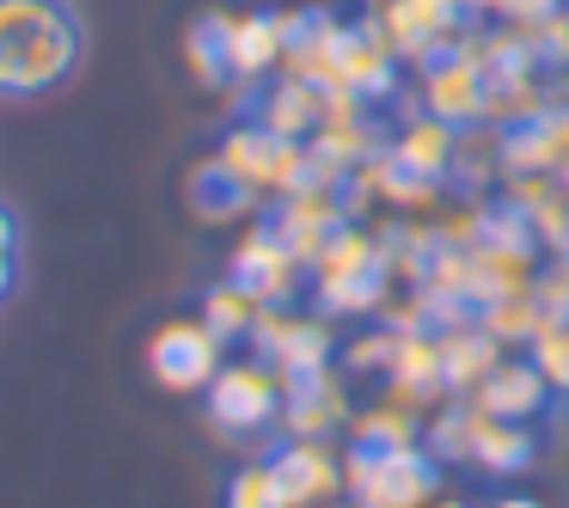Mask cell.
Returning <instances> with one entry per match:
<instances>
[{"label":"cell","instance_id":"cell-23","mask_svg":"<svg viewBox=\"0 0 569 508\" xmlns=\"http://www.w3.org/2000/svg\"><path fill=\"white\" fill-rule=\"evenodd\" d=\"M527 361L545 373V386L557 398H569V319H545L539 337L527 343Z\"/></svg>","mask_w":569,"mask_h":508},{"label":"cell","instance_id":"cell-25","mask_svg":"<svg viewBox=\"0 0 569 508\" xmlns=\"http://www.w3.org/2000/svg\"><path fill=\"white\" fill-rule=\"evenodd\" d=\"M471 19H490V26H515V31H532L545 26L551 13H563V0H466Z\"/></svg>","mask_w":569,"mask_h":508},{"label":"cell","instance_id":"cell-15","mask_svg":"<svg viewBox=\"0 0 569 508\" xmlns=\"http://www.w3.org/2000/svg\"><path fill=\"white\" fill-rule=\"evenodd\" d=\"M325 87H312V80H295V74H276L258 87V99H251V123H263L276 141H300L307 148L312 136H319L325 123Z\"/></svg>","mask_w":569,"mask_h":508},{"label":"cell","instance_id":"cell-19","mask_svg":"<svg viewBox=\"0 0 569 508\" xmlns=\"http://www.w3.org/2000/svg\"><path fill=\"white\" fill-rule=\"evenodd\" d=\"M184 68L202 92H233V68H227V13H197L184 26Z\"/></svg>","mask_w":569,"mask_h":508},{"label":"cell","instance_id":"cell-6","mask_svg":"<svg viewBox=\"0 0 569 508\" xmlns=\"http://www.w3.org/2000/svg\"><path fill=\"white\" fill-rule=\"evenodd\" d=\"M209 405V422L221 435H263L282 422V373L270 361H221V373L202 392Z\"/></svg>","mask_w":569,"mask_h":508},{"label":"cell","instance_id":"cell-29","mask_svg":"<svg viewBox=\"0 0 569 508\" xmlns=\"http://www.w3.org/2000/svg\"><path fill=\"white\" fill-rule=\"evenodd\" d=\"M19 288V258H0V300Z\"/></svg>","mask_w":569,"mask_h":508},{"label":"cell","instance_id":"cell-18","mask_svg":"<svg viewBox=\"0 0 569 508\" xmlns=\"http://www.w3.org/2000/svg\"><path fill=\"white\" fill-rule=\"evenodd\" d=\"M502 356H508V349L478 325V312H471V319H459V325H447V331H441V380H447V392L471 398L483 386V373H490Z\"/></svg>","mask_w":569,"mask_h":508},{"label":"cell","instance_id":"cell-4","mask_svg":"<svg viewBox=\"0 0 569 508\" xmlns=\"http://www.w3.org/2000/svg\"><path fill=\"white\" fill-rule=\"evenodd\" d=\"M214 166H221L251 202H263V197L282 202V197H295L300 185H312L307 148H300V141H276L263 123H233L227 129L221 148H214Z\"/></svg>","mask_w":569,"mask_h":508},{"label":"cell","instance_id":"cell-2","mask_svg":"<svg viewBox=\"0 0 569 508\" xmlns=\"http://www.w3.org/2000/svg\"><path fill=\"white\" fill-rule=\"evenodd\" d=\"M307 282H312L319 312H337V319H368V312H380L386 295H392V263H386L380 233H368L361 221H343L325 239L319 258H312Z\"/></svg>","mask_w":569,"mask_h":508},{"label":"cell","instance_id":"cell-24","mask_svg":"<svg viewBox=\"0 0 569 508\" xmlns=\"http://www.w3.org/2000/svg\"><path fill=\"white\" fill-rule=\"evenodd\" d=\"M227 508H282V490H276L270 459H246L227 478Z\"/></svg>","mask_w":569,"mask_h":508},{"label":"cell","instance_id":"cell-11","mask_svg":"<svg viewBox=\"0 0 569 508\" xmlns=\"http://www.w3.org/2000/svg\"><path fill=\"white\" fill-rule=\"evenodd\" d=\"M227 276H233L239 288H251L263 307H295V295L307 288V263L282 246L276 227H251L233 246V258H227Z\"/></svg>","mask_w":569,"mask_h":508},{"label":"cell","instance_id":"cell-1","mask_svg":"<svg viewBox=\"0 0 569 508\" xmlns=\"http://www.w3.org/2000/svg\"><path fill=\"white\" fill-rule=\"evenodd\" d=\"M87 62L74 0H0V99H43Z\"/></svg>","mask_w":569,"mask_h":508},{"label":"cell","instance_id":"cell-17","mask_svg":"<svg viewBox=\"0 0 569 508\" xmlns=\"http://www.w3.org/2000/svg\"><path fill=\"white\" fill-rule=\"evenodd\" d=\"M471 405L483 410V417H502V422H532L545 405H551V386H545V373L532 368V361H496L490 373H483V386L471 392Z\"/></svg>","mask_w":569,"mask_h":508},{"label":"cell","instance_id":"cell-13","mask_svg":"<svg viewBox=\"0 0 569 508\" xmlns=\"http://www.w3.org/2000/svg\"><path fill=\"white\" fill-rule=\"evenodd\" d=\"M343 221H349L343 190H331V185H300L295 197L276 202V221H270V227L282 233V246H288V251H295V258L312 270V258H319L325 239H331Z\"/></svg>","mask_w":569,"mask_h":508},{"label":"cell","instance_id":"cell-26","mask_svg":"<svg viewBox=\"0 0 569 508\" xmlns=\"http://www.w3.org/2000/svg\"><path fill=\"white\" fill-rule=\"evenodd\" d=\"M392 349H398V331H392V325H373V331H361V337H349V343H343V373H380V380H386Z\"/></svg>","mask_w":569,"mask_h":508},{"label":"cell","instance_id":"cell-31","mask_svg":"<svg viewBox=\"0 0 569 508\" xmlns=\"http://www.w3.org/2000/svg\"><path fill=\"white\" fill-rule=\"evenodd\" d=\"M429 508H478V502H466V496H441V502H429Z\"/></svg>","mask_w":569,"mask_h":508},{"label":"cell","instance_id":"cell-16","mask_svg":"<svg viewBox=\"0 0 569 508\" xmlns=\"http://www.w3.org/2000/svg\"><path fill=\"white\" fill-rule=\"evenodd\" d=\"M466 459L478 471H490V478H520V471H532V459H539V435H532V422L483 417L466 398Z\"/></svg>","mask_w":569,"mask_h":508},{"label":"cell","instance_id":"cell-21","mask_svg":"<svg viewBox=\"0 0 569 508\" xmlns=\"http://www.w3.org/2000/svg\"><path fill=\"white\" fill-rule=\"evenodd\" d=\"M190 202H197L202 221H233V215H251V209H258V202H251L246 190H239L233 178L221 172V166H214V153L197 166V172H190Z\"/></svg>","mask_w":569,"mask_h":508},{"label":"cell","instance_id":"cell-9","mask_svg":"<svg viewBox=\"0 0 569 508\" xmlns=\"http://www.w3.org/2000/svg\"><path fill=\"white\" fill-rule=\"evenodd\" d=\"M276 490L282 508H343L349 478H343V454L331 441H282L270 454Z\"/></svg>","mask_w":569,"mask_h":508},{"label":"cell","instance_id":"cell-12","mask_svg":"<svg viewBox=\"0 0 569 508\" xmlns=\"http://www.w3.org/2000/svg\"><path fill=\"white\" fill-rule=\"evenodd\" d=\"M288 56V26L276 7H251V13H227V68H233V87H263V80L282 74Z\"/></svg>","mask_w":569,"mask_h":508},{"label":"cell","instance_id":"cell-32","mask_svg":"<svg viewBox=\"0 0 569 508\" xmlns=\"http://www.w3.org/2000/svg\"><path fill=\"white\" fill-rule=\"evenodd\" d=\"M349 508H356V502H349Z\"/></svg>","mask_w":569,"mask_h":508},{"label":"cell","instance_id":"cell-27","mask_svg":"<svg viewBox=\"0 0 569 508\" xmlns=\"http://www.w3.org/2000/svg\"><path fill=\"white\" fill-rule=\"evenodd\" d=\"M532 300L545 319H569V263H539L532 276Z\"/></svg>","mask_w":569,"mask_h":508},{"label":"cell","instance_id":"cell-20","mask_svg":"<svg viewBox=\"0 0 569 508\" xmlns=\"http://www.w3.org/2000/svg\"><path fill=\"white\" fill-rule=\"evenodd\" d=\"M197 319L209 325L221 343H251V331H258V319H263V300L227 276V282H214L209 295H202V312H197Z\"/></svg>","mask_w":569,"mask_h":508},{"label":"cell","instance_id":"cell-5","mask_svg":"<svg viewBox=\"0 0 569 508\" xmlns=\"http://www.w3.org/2000/svg\"><path fill=\"white\" fill-rule=\"evenodd\" d=\"M417 104L429 117L453 129H478L483 123V104H490V68H483L478 38H459L447 50H435L417 74Z\"/></svg>","mask_w":569,"mask_h":508},{"label":"cell","instance_id":"cell-14","mask_svg":"<svg viewBox=\"0 0 569 508\" xmlns=\"http://www.w3.org/2000/svg\"><path fill=\"white\" fill-rule=\"evenodd\" d=\"M459 136H466V129L441 123V117H429V111H410L405 123L386 136V153H392L410 178H422V185H453Z\"/></svg>","mask_w":569,"mask_h":508},{"label":"cell","instance_id":"cell-22","mask_svg":"<svg viewBox=\"0 0 569 508\" xmlns=\"http://www.w3.org/2000/svg\"><path fill=\"white\" fill-rule=\"evenodd\" d=\"M478 325L508 349V343H532L539 325H545V312H539V300H532V288H527V295H508V300H496V307H478Z\"/></svg>","mask_w":569,"mask_h":508},{"label":"cell","instance_id":"cell-3","mask_svg":"<svg viewBox=\"0 0 569 508\" xmlns=\"http://www.w3.org/2000/svg\"><path fill=\"white\" fill-rule=\"evenodd\" d=\"M343 478H349V502L356 508H429V502H441V459L422 441H405V447L349 441Z\"/></svg>","mask_w":569,"mask_h":508},{"label":"cell","instance_id":"cell-30","mask_svg":"<svg viewBox=\"0 0 569 508\" xmlns=\"http://www.w3.org/2000/svg\"><path fill=\"white\" fill-rule=\"evenodd\" d=\"M483 508H545V502H532V496H496V502H483Z\"/></svg>","mask_w":569,"mask_h":508},{"label":"cell","instance_id":"cell-8","mask_svg":"<svg viewBox=\"0 0 569 508\" xmlns=\"http://www.w3.org/2000/svg\"><path fill=\"white\" fill-rule=\"evenodd\" d=\"M221 361H227V343L202 319H166L148 337V373L166 392H209Z\"/></svg>","mask_w":569,"mask_h":508},{"label":"cell","instance_id":"cell-28","mask_svg":"<svg viewBox=\"0 0 569 508\" xmlns=\"http://www.w3.org/2000/svg\"><path fill=\"white\" fill-rule=\"evenodd\" d=\"M19 239H26V227H19V215L0 202V258H19Z\"/></svg>","mask_w":569,"mask_h":508},{"label":"cell","instance_id":"cell-7","mask_svg":"<svg viewBox=\"0 0 569 508\" xmlns=\"http://www.w3.org/2000/svg\"><path fill=\"white\" fill-rule=\"evenodd\" d=\"M258 361H270L282 380L337 368V331L325 312H295V307H263L258 331H251Z\"/></svg>","mask_w":569,"mask_h":508},{"label":"cell","instance_id":"cell-10","mask_svg":"<svg viewBox=\"0 0 569 508\" xmlns=\"http://www.w3.org/2000/svg\"><path fill=\"white\" fill-rule=\"evenodd\" d=\"M356 405H349V373L325 368V373H300L282 380V441H331L337 429H349Z\"/></svg>","mask_w":569,"mask_h":508}]
</instances>
